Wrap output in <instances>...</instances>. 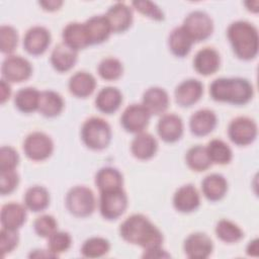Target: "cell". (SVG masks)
<instances>
[{
	"label": "cell",
	"mask_w": 259,
	"mask_h": 259,
	"mask_svg": "<svg viewBox=\"0 0 259 259\" xmlns=\"http://www.w3.org/2000/svg\"><path fill=\"white\" fill-rule=\"evenodd\" d=\"M193 40L182 26L173 28L168 36V46L171 53L178 58L186 57L192 48Z\"/></svg>",
	"instance_id": "1f68e13d"
},
{
	"label": "cell",
	"mask_w": 259,
	"mask_h": 259,
	"mask_svg": "<svg viewBox=\"0 0 259 259\" xmlns=\"http://www.w3.org/2000/svg\"><path fill=\"white\" fill-rule=\"evenodd\" d=\"M18 44L17 30L9 25L3 24L0 27V50L3 54L9 56L14 52Z\"/></svg>",
	"instance_id": "ab89813d"
},
{
	"label": "cell",
	"mask_w": 259,
	"mask_h": 259,
	"mask_svg": "<svg viewBox=\"0 0 259 259\" xmlns=\"http://www.w3.org/2000/svg\"><path fill=\"white\" fill-rule=\"evenodd\" d=\"M111 137L112 132L109 123L101 117H89L82 124L81 140L90 150H104L110 144Z\"/></svg>",
	"instance_id": "277c9868"
},
{
	"label": "cell",
	"mask_w": 259,
	"mask_h": 259,
	"mask_svg": "<svg viewBox=\"0 0 259 259\" xmlns=\"http://www.w3.org/2000/svg\"><path fill=\"white\" fill-rule=\"evenodd\" d=\"M211 163L218 165H227L233 159L232 149L227 143L220 139H213L205 147Z\"/></svg>",
	"instance_id": "e575fe53"
},
{
	"label": "cell",
	"mask_w": 259,
	"mask_h": 259,
	"mask_svg": "<svg viewBox=\"0 0 259 259\" xmlns=\"http://www.w3.org/2000/svg\"><path fill=\"white\" fill-rule=\"evenodd\" d=\"M175 209L182 213H189L196 210L200 205V196L192 184L180 186L173 195Z\"/></svg>",
	"instance_id": "e0dca14e"
},
{
	"label": "cell",
	"mask_w": 259,
	"mask_h": 259,
	"mask_svg": "<svg viewBox=\"0 0 259 259\" xmlns=\"http://www.w3.org/2000/svg\"><path fill=\"white\" fill-rule=\"evenodd\" d=\"M227 36L234 54L243 61L256 58L259 48L257 28L246 20L232 22L227 30Z\"/></svg>",
	"instance_id": "3957f363"
},
{
	"label": "cell",
	"mask_w": 259,
	"mask_h": 259,
	"mask_svg": "<svg viewBox=\"0 0 259 259\" xmlns=\"http://www.w3.org/2000/svg\"><path fill=\"white\" fill-rule=\"evenodd\" d=\"M170 254L167 253L162 247H157L149 250H144L143 258H169Z\"/></svg>",
	"instance_id": "bcb514c9"
},
{
	"label": "cell",
	"mask_w": 259,
	"mask_h": 259,
	"mask_svg": "<svg viewBox=\"0 0 259 259\" xmlns=\"http://www.w3.org/2000/svg\"><path fill=\"white\" fill-rule=\"evenodd\" d=\"M214 232L221 241L229 244L237 243L244 237L243 230L237 224L225 219L218 222Z\"/></svg>",
	"instance_id": "d590c367"
},
{
	"label": "cell",
	"mask_w": 259,
	"mask_h": 259,
	"mask_svg": "<svg viewBox=\"0 0 259 259\" xmlns=\"http://www.w3.org/2000/svg\"><path fill=\"white\" fill-rule=\"evenodd\" d=\"M68 88L70 93L75 97L86 98L94 92L96 80L92 74L85 71H78L70 77Z\"/></svg>",
	"instance_id": "4316f807"
},
{
	"label": "cell",
	"mask_w": 259,
	"mask_h": 259,
	"mask_svg": "<svg viewBox=\"0 0 259 259\" xmlns=\"http://www.w3.org/2000/svg\"><path fill=\"white\" fill-rule=\"evenodd\" d=\"M2 79L11 83H20L29 79L32 67L28 60L17 55L7 56L1 65Z\"/></svg>",
	"instance_id": "30bf717a"
},
{
	"label": "cell",
	"mask_w": 259,
	"mask_h": 259,
	"mask_svg": "<svg viewBox=\"0 0 259 259\" xmlns=\"http://www.w3.org/2000/svg\"><path fill=\"white\" fill-rule=\"evenodd\" d=\"M119 235L125 242L138 245L144 250L161 247L164 240L162 232L142 213L126 218L119 226Z\"/></svg>",
	"instance_id": "6da1fadb"
},
{
	"label": "cell",
	"mask_w": 259,
	"mask_h": 259,
	"mask_svg": "<svg viewBox=\"0 0 259 259\" xmlns=\"http://www.w3.org/2000/svg\"><path fill=\"white\" fill-rule=\"evenodd\" d=\"M185 161L187 166L195 172L205 171L212 164L205 147L201 145H196L189 148L185 155Z\"/></svg>",
	"instance_id": "836d02e7"
},
{
	"label": "cell",
	"mask_w": 259,
	"mask_h": 259,
	"mask_svg": "<svg viewBox=\"0 0 259 259\" xmlns=\"http://www.w3.org/2000/svg\"><path fill=\"white\" fill-rule=\"evenodd\" d=\"M62 38L65 45L76 52H79L80 50L90 46L85 24L81 22L74 21L68 23L63 28Z\"/></svg>",
	"instance_id": "44dd1931"
},
{
	"label": "cell",
	"mask_w": 259,
	"mask_h": 259,
	"mask_svg": "<svg viewBox=\"0 0 259 259\" xmlns=\"http://www.w3.org/2000/svg\"><path fill=\"white\" fill-rule=\"evenodd\" d=\"M19 184V175L15 170L0 172V193L7 195L12 193Z\"/></svg>",
	"instance_id": "f6af8a7d"
},
{
	"label": "cell",
	"mask_w": 259,
	"mask_h": 259,
	"mask_svg": "<svg viewBox=\"0 0 259 259\" xmlns=\"http://www.w3.org/2000/svg\"><path fill=\"white\" fill-rule=\"evenodd\" d=\"M132 5L138 12L149 17L150 19H153L156 21H162L165 18L164 12L162 11V9L152 1H148V0L133 1Z\"/></svg>",
	"instance_id": "b9f144b4"
},
{
	"label": "cell",
	"mask_w": 259,
	"mask_h": 259,
	"mask_svg": "<svg viewBox=\"0 0 259 259\" xmlns=\"http://www.w3.org/2000/svg\"><path fill=\"white\" fill-rule=\"evenodd\" d=\"M26 207L17 202H8L2 205L0 222L2 228L18 230L26 221Z\"/></svg>",
	"instance_id": "d4e9b609"
},
{
	"label": "cell",
	"mask_w": 259,
	"mask_h": 259,
	"mask_svg": "<svg viewBox=\"0 0 259 259\" xmlns=\"http://www.w3.org/2000/svg\"><path fill=\"white\" fill-rule=\"evenodd\" d=\"M66 207L71 214L77 218H87L96 207L93 191L84 185H76L69 189L65 198Z\"/></svg>",
	"instance_id": "5b68a950"
},
{
	"label": "cell",
	"mask_w": 259,
	"mask_h": 259,
	"mask_svg": "<svg viewBox=\"0 0 259 259\" xmlns=\"http://www.w3.org/2000/svg\"><path fill=\"white\" fill-rule=\"evenodd\" d=\"M51 40L52 35L47 27L34 25L28 28L23 36V49L31 56H40L46 53Z\"/></svg>",
	"instance_id": "7c38bea8"
},
{
	"label": "cell",
	"mask_w": 259,
	"mask_h": 259,
	"mask_svg": "<svg viewBox=\"0 0 259 259\" xmlns=\"http://www.w3.org/2000/svg\"><path fill=\"white\" fill-rule=\"evenodd\" d=\"M19 243V235L17 230L2 228L0 231V250L2 257L11 253Z\"/></svg>",
	"instance_id": "7bdbcfd3"
},
{
	"label": "cell",
	"mask_w": 259,
	"mask_h": 259,
	"mask_svg": "<svg viewBox=\"0 0 259 259\" xmlns=\"http://www.w3.org/2000/svg\"><path fill=\"white\" fill-rule=\"evenodd\" d=\"M170 99L167 91L161 87H150L144 94L142 104L148 109L151 115H159L164 113L169 107Z\"/></svg>",
	"instance_id": "ffe728a7"
},
{
	"label": "cell",
	"mask_w": 259,
	"mask_h": 259,
	"mask_svg": "<svg viewBox=\"0 0 259 259\" xmlns=\"http://www.w3.org/2000/svg\"><path fill=\"white\" fill-rule=\"evenodd\" d=\"M218 118L213 110L202 108L196 110L189 119V128L195 137H205L217 126Z\"/></svg>",
	"instance_id": "d6986e66"
},
{
	"label": "cell",
	"mask_w": 259,
	"mask_h": 259,
	"mask_svg": "<svg viewBox=\"0 0 259 259\" xmlns=\"http://www.w3.org/2000/svg\"><path fill=\"white\" fill-rule=\"evenodd\" d=\"M40 92L34 87L19 89L14 96L15 107L23 113H31L38 110Z\"/></svg>",
	"instance_id": "d6a6232c"
},
{
	"label": "cell",
	"mask_w": 259,
	"mask_h": 259,
	"mask_svg": "<svg viewBox=\"0 0 259 259\" xmlns=\"http://www.w3.org/2000/svg\"><path fill=\"white\" fill-rule=\"evenodd\" d=\"M127 204V195L122 188L100 192L99 211L107 221H115L120 218L126 210Z\"/></svg>",
	"instance_id": "8992f818"
},
{
	"label": "cell",
	"mask_w": 259,
	"mask_h": 259,
	"mask_svg": "<svg viewBox=\"0 0 259 259\" xmlns=\"http://www.w3.org/2000/svg\"><path fill=\"white\" fill-rule=\"evenodd\" d=\"M209 95L218 102H228L235 105L247 104L254 96L253 85L245 78L221 77L209 85Z\"/></svg>",
	"instance_id": "7a4b0ae2"
},
{
	"label": "cell",
	"mask_w": 259,
	"mask_h": 259,
	"mask_svg": "<svg viewBox=\"0 0 259 259\" xmlns=\"http://www.w3.org/2000/svg\"><path fill=\"white\" fill-rule=\"evenodd\" d=\"M28 257L30 258H57L56 255H54L52 252L44 249H34L31 250Z\"/></svg>",
	"instance_id": "681fc988"
},
{
	"label": "cell",
	"mask_w": 259,
	"mask_h": 259,
	"mask_svg": "<svg viewBox=\"0 0 259 259\" xmlns=\"http://www.w3.org/2000/svg\"><path fill=\"white\" fill-rule=\"evenodd\" d=\"M201 190L207 200L219 201L227 194L228 181L222 174L211 173L201 181Z\"/></svg>",
	"instance_id": "83f0119b"
},
{
	"label": "cell",
	"mask_w": 259,
	"mask_h": 259,
	"mask_svg": "<svg viewBox=\"0 0 259 259\" xmlns=\"http://www.w3.org/2000/svg\"><path fill=\"white\" fill-rule=\"evenodd\" d=\"M203 85L197 79H186L179 83L174 91L175 101L181 107H190L201 98Z\"/></svg>",
	"instance_id": "5bb4252c"
},
{
	"label": "cell",
	"mask_w": 259,
	"mask_h": 259,
	"mask_svg": "<svg viewBox=\"0 0 259 259\" xmlns=\"http://www.w3.org/2000/svg\"><path fill=\"white\" fill-rule=\"evenodd\" d=\"M18 163L17 151L10 146H2L0 149V172L15 170Z\"/></svg>",
	"instance_id": "ee69618b"
},
{
	"label": "cell",
	"mask_w": 259,
	"mask_h": 259,
	"mask_svg": "<svg viewBox=\"0 0 259 259\" xmlns=\"http://www.w3.org/2000/svg\"><path fill=\"white\" fill-rule=\"evenodd\" d=\"M220 66L221 56L215 49L210 47L202 48L193 58V68L202 76L214 74L220 69Z\"/></svg>",
	"instance_id": "ac0fdd59"
},
{
	"label": "cell",
	"mask_w": 259,
	"mask_h": 259,
	"mask_svg": "<svg viewBox=\"0 0 259 259\" xmlns=\"http://www.w3.org/2000/svg\"><path fill=\"white\" fill-rule=\"evenodd\" d=\"M245 5L247 7V9L251 12H254V13H257L259 11V2L257 0H254V1H247L245 2Z\"/></svg>",
	"instance_id": "816d5d0a"
},
{
	"label": "cell",
	"mask_w": 259,
	"mask_h": 259,
	"mask_svg": "<svg viewBox=\"0 0 259 259\" xmlns=\"http://www.w3.org/2000/svg\"><path fill=\"white\" fill-rule=\"evenodd\" d=\"M78 60V52L72 50L64 42L58 44L52 51L50 61L53 68L60 72L65 73L70 71Z\"/></svg>",
	"instance_id": "cb8c5ba5"
},
{
	"label": "cell",
	"mask_w": 259,
	"mask_h": 259,
	"mask_svg": "<svg viewBox=\"0 0 259 259\" xmlns=\"http://www.w3.org/2000/svg\"><path fill=\"white\" fill-rule=\"evenodd\" d=\"M95 185L100 192L119 189L123 185V176L116 168L102 167L95 175Z\"/></svg>",
	"instance_id": "f1b7e54d"
},
{
	"label": "cell",
	"mask_w": 259,
	"mask_h": 259,
	"mask_svg": "<svg viewBox=\"0 0 259 259\" xmlns=\"http://www.w3.org/2000/svg\"><path fill=\"white\" fill-rule=\"evenodd\" d=\"M63 97L56 91L44 90L40 92L38 112L46 117H56L64 109Z\"/></svg>",
	"instance_id": "f546056e"
},
{
	"label": "cell",
	"mask_w": 259,
	"mask_h": 259,
	"mask_svg": "<svg viewBox=\"0 0 259 259\" xmlns=\"http://www.w3.org/2000/svg\"><path fill=\"white\" fill-rule=\"evenodd\" d=\"M110 250V243L102 237H91L87 239L82 247L81 254L86 258H100L105 256Z\"/></svg>",
	"instance_id": "8d00e7d4"
},
{
	"label": "cell",
	"mask_w": 259,
	"mask_h": 259,
	"mask_svg": "<svg viewBox=\"0 0 259 259\" xmlns=\"http://www.w3.org/2000/svg\"><path fill=\"white\" fill-rule=\"evenodd\" d=\"M258 250H259V247H258V239H254V240L250 241L249 244L247 245L246 253H247V255H249V256L257 257V256H258Z\"/></svg>",
	"instance_id": "f907efd6"
},
{
	"label": "cell",
	"mask_w": 259,
	"mask_h": 259,
	"mask_svg": "<svg viewBox=\"0 0 259 259\" xmlns=\"http://www.w3.org/2000/svg\"><path fill=\"white\" fill-rule=\"evenodd\" d=\"M104 15L110 24L112 32L115 33L126 31L134 20L132 8L123 2H116L111 5Z\"/></svg>",
	"instance_id": "9a60e30c"
},
{
	"label": "cell",
	"mask_w": 259,
	"mask_h": 259,
	"mask_svg": "<svg viewBox=\"0 0 259 259\" xmlns=\"http://www.w3.org/2000/svg\"><path fill=\"white\" fill-rule=\"evenodd\" d=\"M38 4H39V6L42 7L44 10L49 11V12H53V11H57L61 8V6L63 5V1H61V0H47V1H39Z\"/></svg>",
	"instance_id": "7dc6e473"
},
{
	"label": "cell",
	"mask_w": 259,
	"mask_h": 259,
	"mask_svg": "<svg viewBox=\"0 0 259 259\" xmlns=\"http://www.w3.org/2000/svg\"><path fill=\"white\" fill-rule=\"evenodd\" d=\"M183 250L190 259H205L212 253L213 244L205 233L195 232L184 240Z\"/></svg>",
	"instance_id": "4fadbf2b"
},
{
	"label": "cell",
	"mask_w": 259,
	"mask_h": 259,
	"mask_svg": "<svg viewBox=\"0 0 259 259\" xmlns=\"http://www.w3.org/2000/svg\"><path fill=\"white\" fill-rule=\"evenodd\" d=\"M23 201L25 207L30 211H44L50 204V192L40 185L30 186L24 193Z\"/></svg>",
	"instance_id": "4dcf8cb0"
},
{
	"label": "cell",
	"mask_w": 259,
	"mask_h": 259,
	"mask_svg": "<svg viewBox=\"0 0 259 259\" xmlns=\"http://www.w3.org/2000/svg\"><path fill=\"white\" fill-rule=\"evenodd\" d=\"M191 37L193 42L207 39L213 31L211 17L202 10H194L187 14L181 25Z\"/></svg>",
	"instance_id": "52a82bcc"
},
{
	"label": "cell",
	"mask_w": 259,
	"mask_h": 259,
	"mask_svg": "<svg viewBox=\"0 0 259 259\" xmlns=\"http://www.w3.org/2000/svg\"><path fill=\"white\" fill-rule=\"evenodd\" d=\"M158 151L156 138L149 133H139L131 143V152L135 158L142 161L152 159Z\"/></svg>",
	"instance_id": "7402d4cb"
},
{
	"label": "cell",
	"mask_w": 259,
	"mask_h": 259,
	"mask_svg": "<svg viewBox=\"0 0 259 259\" xmlns=\"http://www.w3.org/2000/svg\"><path fill=\"white\" fill-rule=\"evenodd\" d=\"M84 24L90 45H100L106 41L112 32L105 15L91 16L84 22Z\"/></svg>",
	"instance_id": "603a6c76"
},
{
	"label": "cell",
	"mask_w": 259,
	"mask_h": 259,
	"mask_svg": "<svg viewBox=\"0 0 259 259\" xmlns=\"http://www.w3.org/2000/svg\"><path fill=\"white\" fill-rule=\"evenodd\" d=\"M11 95V87L9 85V82H7L4 79H1L0 81V101L2 104H4Z\"/></svg>",
	"instance_id": "c3c4849f"
},
{
	"label": "cell",
	"mask_w": 259,
	"mask_h": 259,
	"mask_svg": "<svg viewBox=\"0 0 259 259\" xmlns=\"http://www.w3.org/2000/svg\"><path fill=\"white\" fill-rule=\"evenodd\" d=\"M182 118L175 113L163 114L157 123V133L165 143H176L183 135Z\"/></svg>",
	"instance_id": "2e32d148"
},
{
	"label": "cell",
	"mask_w": 259,
	"mask_h": 259,
	"mask_svg": "<svg viewBox=\"0 0 259 259\" xmlns=\"http://www.w3.org/2000/svg\"><path fill=\"white\" fill-rule=\"evenodd\" d=\"M25 156L35 162L47 160L54 152V143L50 136L42 132H32L23 141Z\"/></svg>",
	"instance_id": "ba28073f"
},
{
	"label": "cell",
	"mask_w": 259,
	"mask_h": 259,
	"mask_svg": "<svg viewBox=\"0 0 259 259\" xmlns=\"http://www.w3.org/2000/svg\"><path fill=\"white\" fill-rule=\"evenodd\" d=\"M150 118V112L142 103H133L122 111L120 124L125 132L137 135L144 132L149 124Z\"/></svg>",
	"instance_id": "8fae6325"
},
{
	"label": "cell",
	"mask_w": 259,
	"mask_h": 259,
	"mask_svg": "<svg viewBox=\"0 0 259 259\" xmlns=\"http://www.w3.org/2000/svg\"><path fill=\"white\" fill-rule=\"evenodd\" d=\"M35 234L41 238H49L58 229L56 219L51 214H41L37 217L33 223Z\"/></svg>",
	"instance_id": "60d3db41"
},
{
	"label": "cell",
	"mask_w": 259,
	"mask_h": 259,
	"mask_svg": "<svg viewBox=\"0 0 259 259\" xmlns=\"http://www.w3.org/2000/svg\"><path fill=\"white\" fill-rule=\"evenodd\" d=\"M98 75L105 81H115L119 79L123 73L122 63L113 57L104 58L97 67Z\"/></svg>",
	"instance_id": "74e56055"
},
{
	"label": "cell",
	"mask_w": 259,
	"mask_h": 259,
	"mask_svg": "<svg viewBox=\"0 0 259 259\" xmlns=\"http://www.w3.org/2000/svg\"><path fill=\"white\" fill-rule=\"evenodd\" d=\"M122 103V94L119 89L112 86L103 87L95 97L96 108L105 114H111L118 110Z\"/></svg>",
	"instance_id": "484cf974"
},
{
	"label": "cell",
	"mask_w": 259,
	"mask_h": 259,
	"mask_svg": "<svg viewBox=\"0 0 259 259\" xmlns=\"http://www.w3.org/2000/svg\"><path fill=\"white\" fill-rule=\"evenodd\" d=\"M258 134L257 123L248 116H238L231 120L228 126L229 139L237 146L252 144Z\"/></svg>",
	"instance_id": "9c48e42d"
},
{
	"label": "cell",
	"mask_w": 259,
	"mask_h": 259,
	"mask_svg": "<svg viewBox=\"0 0 259 259\" xmlns=\"http://www.w3.org/2000/svg\"><path fill=\"white\" fill-rule=\"evenodd\" d=\"M72 245V237L68 232L56 231L48 238V249L54 255L59 257L60 254L68 251Z\"/></svg>",
	"instance_id": "f35d334b"
}]
</instances>
